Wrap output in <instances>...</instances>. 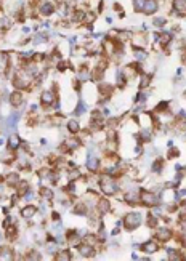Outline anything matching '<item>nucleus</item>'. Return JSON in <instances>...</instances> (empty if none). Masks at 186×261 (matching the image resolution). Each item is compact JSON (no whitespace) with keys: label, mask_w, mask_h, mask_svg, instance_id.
Segmentation results:
<instances>
[{"label":"nucleus","mask_w":186,"mask_h":261,"mask_svg":"<svg viewBox=\"0 0 186 261\" xmlns=\"http://www.w3.org/2000/svg\"><path fill=\"white\" fill-rule=\"evenodd\" d=\"M18 146H19V138L14 136V135H13V136H10V148L11 149H16Z\"/></svg>","instance_id":"a211bd4d"},{"label":"nucleus","mask_w":186,"mask_h":261,"mask_svg":"<svg viewBox=\"0 0 186 261\" xmlns=\"http://www.w3.org/2000/svg\"><path fill=\"white\" fill-rule=\"evenodd\" d=\"M159 38H161V43L165 45L167 42L170 40V34H162V35H159Z\"/></svg>","instance_id":"393cba45"},{"label":"nucleus","mask_w":186,"mask_h":261,"mask_svg":"<svg viewBox=\"0 0 186 261\" xmlns=\"http://www.w3.org/2000/svg\"><path fill=\"white\" fill-rule=\"evenodd\" d=\"M136 58H138V59H143V58H146V53H143V52H138V53H136Z\"/></svg>","instance_id":"f704fd0d"},{"label":"nucleus","mask_w":186,"mask_h":261,"mask_svg":"<svg viewBox=\"0 0 186 261\" xmlns=\"http://www.w3.org/2000/svg\"><path fill=\"white\" fill-rule=\"evenodd\" d=\"M55 101V96H53L52 91H43L42 93V103L43 104H53Z\"/></svg>","instance_id":"0eeeda50"},{"label":"nucleus","mask_w":186,"mask_h":261,"mask_svg":"<svg viewBox=\"0 0 186 261\" xmlns=\"http://www.w3.org/2000/svg\"><path fill=\"white\" fill-rule=\"evenodd\" d=\"M183 242H185V245H186V232L183 234Z\"/></svg>","instance_id":"ea45409f"},{"label":"nucleus","mask_w":186,"mask_h":261,"mask_svg":"<svg viewBox=\"0 0 186 261\" xmlns=\"http://www.w3.org/2000/svg\"><path fill=\"white\" fill-rule=\"evenodd\" d=\"M157 245L154 244V242H148V244H145V247H143V250L146 251V253H154V251H157Z\"/></svg>","instance_id":"f8f14e48"},{"label":"nucleus","mask_w":186,"mask_h":261,"mask_svg":"<svg viewBox=\"0 0 186 261\" xmlns=\"http://www.w3.org/2000/svg\"><path fill=\"white\" fill-rule=\"evenodd\" d=\"M7 183L10 186H16L18 184V175L16 173H10V175L7 176Z\"/></svg>","instance_id":"4468645a"},{"label":"nucleus","mask_w":186,"mask_h":261,"mask_svg":"<svg viewBox=\"0 0 186 261\" xmlns=\"http://www.w3.org/2000/svg\"><path fill=\"white\" fill-rule=\"evenodd\" d=\"M101 189H103V192H106L107 196H114L116 191H117V186H116V183H114L112 179L103 178L101 179Z\"/></svg>","instance_id":"f03ea898"},{"label":"nucleus","mask_w":186,"mask_h":261,"mask_svg":"<svg viewBox=\"0 0 186 261\" xmlns=\"http://www.w3.org/2000/svg\"><path fill=\"white\" fill-rule=\"evenodd\" d=\"M40 11H42V14H52L53 5L50 3V2H43V3H42V7H40Z\"/></svg>","instance_id":"9d476101"},{"label":"nucleus","mask_w":186,"mask_h":261,"mask_svg":"<svg viewBox=\"0 0 186 261\" xmlns=\"http://www.w3.org/2000/svg\"><path fill=\"white\" fill-rule=\"evenodd\" d=\"M98 207H100V212H107V210H109V202L103 199V200H100Z\"/></svg>","instance_id":"aec40b11"},{"label":"nucleus","mask_w":186,"mask_h":261,"mask_svg":"<svg viewBox=\"0 0 186 261\" xmlns=\"http://www.w3.org/2000/svg\"><path fill=\"white\" fill-rule=\"evenodd\" d=\"M170 236H172V232H170L167 227H159L157 229V232H156V237H157L159 240H162V242H165V240H169L170 239Z\"/></svg>","instance_id":"20e7f679"},{"label":"nucleus","mask_w":186,"mask_h":261,"mask_svg":"<svg viewBox=\"0 0 186 261\" xmlns=\"http://www.w3.org/2000/svg\"><path fill=\"white\" fill-rule=\"evenodd\" d=\"M32 192H26V200H32Z\"/></svg>","instance_id":"4c0bfd02"},{"label":"nucleus","mask_w":186,"mask_h":261,"mask_svg":"<svg viewBox=\"0 0 186 261\" xmlns=\"http://www.w3.org/2000/svg\"><path fill=\"white\" fill-rule=\"evenodd\" d=\"M154 24H156V26H162V24H164V19H162V18H156V19H154Z\"/></svg>","instance_id":"72a5a7b5"},{"label":"nucleus","mask_w":186,"mask_h":261,"mask_svg":"<svg viewBox=\"0 0 186 261\" xmlns=\"http://www.w3.org/2000/svg\"><path fill=\"white\" fill-rule=\"evenodd\" d=\"M58 260L64 261V260H71V255H69V251H61V253L58 255Z\"/></svg>","instance_id":"4be33fe9"},{"label":"nucleus","mask_w":186,"mask_h":261,"mask_svg":"<svg viewBox=\"0 0 186 261\" xmlns=\"http://www.w3.org/2000/svg\"><path fill=\"white\" fill-rule=\"evenodd\" d=\"M79 251H80V255H82V256H85V258L93 256V253H95V250H93L92 245H80Z\"/></svg>","instance_id":"423d86ee"},{"label":"nucleus","mask_w":186,"mask_h":261,"mask_svg":"<svg viewBox=\"0 0 186 261\" xmlns=\"http://www.w3.org/2000/svg\"><path fill=\"white\" fill-rule=\"evenodd\" d=\"M74 212L76 213H85L87 212V208H85V205H82V203H79V205H76V210H74Z\"/></svg>","instance_id":"b1692460"},{"label":"nucleus","mask_w":186,"mask_h":261,"mask_svg":"<svg viewBox=\"0 0 186 261\" xmlns=\"http://www.w3.org/2000/svg\"><path fill=\"white\" fill-rule=\"evenodd\" d=\"M169 255H170V258H172V260H180V258H181V256H180V253H178V251L170 250V248H169Z\"/></svg>","instance_id":"5701e85b"},{"label":"nucleus","mask_w":186,"mask_h":261,"mask_svg":"<svg viewBox=\"0 0 186 261\" xmlns=\"http://www.w3.org/2000/svg\"><path fill=\"white\" fill-rule=\"evenodd\" d=\"M175 8L178 11H186V0H175Z\"/></svg>","instance_id":"2eb2a0df"},{"label":"nucleus","mask_w":186,"mask_h":261,"mask_svg":"<svg viewBox=\"0 0 186 261\" xmlns=\"http://www.w3.org/2000/svg\"><path fill=\"white\" fill-rule=\"evenodd\" d=\"M10 103L13 104V106H19L21 103H23V96H21L19 91H14L13 95L10 96Z\"/></svg>","instance_id":"6e6552de"},{"label":"nucleus","mask_w":186,"mask_h":261,"mask_svg":"<svg viewBox=\"0 0 186 261\" xmlns=\"http://www.w3.org/2000/svg\"><path fill=\"white\" fill-rule=\"evenodd\" d=\"M145 7V0H135V8L136 10H143Z\"/></svg>","instance_id":"a878e982"},{"label":"nucleus","mask_w":186,"mask_h":261,"mask_svg":"<svg viewBox=\"0 0 186 261\" xmlns=\"http://www.w3.org/2000/svg\"><path fill=\"white\" fill-rule=\"evenodd\" d=\"M125 200H127V203H136L138 202V196L135 192H128L127 196H125Z\"/></svg>","instance_id":"dca6fc26"},{"label":"nucleus","mask_w":186,"mask_h":261,"mask_svg":"<svg viewBox=\"0 0 186 261\" xmlns=\"http://www.w3.org/2000/svg\"><path fill=\"white\" fill-rule=\"evenodd\" d=\"M28 77H16V80H14V87H18V88H24V87H28Z\"/></svg>","instance_id":"9b49d317"},{"label":"nucleus","mask_w":186,"mask_h":261,"mask_svg":"<svg viewBox=\"0 0 186 261\" xmlns=\"http://www.w3.org/2000/svg\"><path fill=\"white\" fill-rule=\"evenodd\" d=\"M68 128H69V131L77 133V131H79V124H77L76 120H71V122H68Z\"/></svg>","instance_id":"f3484780"},{"label":"nucleus","mask_w":186,"mask_h":261,"mask_svg":"<svg viewBox=\"0 0 186 261\" xmlns=\"http://www.w3.org/2000/svg\"><path fill=\"white\" fill-rule=\"evenodd\" d=\"M76 112H77V114H83V112H85V104H83V103H79Z\"/></svg>","instance_id":"c85d7f7f"},{"label":"nucleus","mask_w":186,"mask_h":261,"mask_svg":"<svg viewBox=\"0 0 186 261\" xmlns=\"http://www.w3.org/2000/svg\"><path fill=\"white\" fill-rule=\"evenodd\" d=\"M157 10V2H154V0H148V2H145V7H143V11L148 14L154 13V11Z\"/></svg>","instance_id":"39448f33"},{"label":"nucleus","mask_w":186,"mask_h":261,"mask_svg":"<svg viewBox=\"0 0 186 261\" xmlns=\"http://www.w3.org/2000/svg\"><path fill=\"white\" fill-rule=\"evenodd\" d=\"M169 154H170V157H176V155H178V151H176V149H172Z\"/></svg>","instance_id":"c9c22d12"},{"label":"nucleus","mask_w":186,"mask_h":261,"mask_svg":"<svg viewBox=\"0 0 186 261\" xmlns=\"http://www.w3.org/2000/svg\"><path fill=\"white\" fill-rule=\"evenodd\" d=\"M42 196H43L45 199H52V191H50V189H42Z\"/></svg>","instance_id":"cd10ccee"},{"label":"nucleus","mask_w":186,"mask_h":261,"mask_svg":"<svg viewBox=\"0 0 186 261\" xmlns=\"http://www.w3.org/2000/svg\"><path fill=\"white\" fill-rule=\"evenodd\" d=\"M100 90H101V93H103V95H109V93H111V87H109V85H101Z\"/></svg>","instance_id":"bb28decb"},{"label":"nucleus","mask_w":186,"mask_h":261,"mask_svg":"<svg viewBox=\"0 0 186 261\" xmlns=\"http://www.w3.org/2000/svg\"><path fill=\"white\" fill-rule=\"evenodd\" d=\"M87 167H88V170L95 172V170L98 168V159H96V157H93V155H90L88 160H87Z\"/></svg>","instance_id":"1a4fd4ad"},{"label":"nucleus","mask_w":186,"mask_h":261,"mask_svg":"<svg viewBox=\"0 0 186 261\" xmlns=\"http://www.w3.org/2000/svg\"><path fill=\"white\" fill-rule=\"evenodd\" d=\"M141 200L145 205H149V207H154L156 203H157V197L154 196V194L151 192H143L141 194Z\"/></svg>","instance_id":"7ed1b4c3"},{"label":"nucleus","mask_w":186,"mask_h":261,"mask_svg":"<svg viewBox=\"0 0 186 261\" xmlns=\"http://www.w3.org/2000/svg\"><path fill=\"white\" fill-rule=\"evenodd\" d=\"M148 224H149V226H151V227H152V226H156V221H154V218H152V216H149V221H148Z\"/></svg>","instance_id":"e433bc0d"},{"label":"nucleus","mask_w":186,"mask_h":261,"mask_svg":"<svg viewBox=\"0 0 186 261\" xmlns=\"http://www.w3.org/2000/svg\"><path fill=\"white\" fill-rule=\"evenodd\" d=\"M141 138L148 141L149 138H151V133H149V130H143V131H141Z\"/></svg>","instance_id":"c756f323"},{"label":"nucleus","mask_w":186,"mask_h":261,"mask_svg":"<svg viewBox=\"0 0 186 261\" xmlns=\"http://www.w3.org/2000/svg\"><path fill=\"white\" fill-rule=\"evenodd\" d=\"M34 42H35V43H40V42H45V35H37Z\"/></svg>","instance_id":"473e14b6"},{"label":"nucleus","mask_w":186,"mask_h":261,"mask_svg":"<svg viewBox=\"0 0 186 261\" xmlns=\"http://www.w3.org/2000/svg\"><path fill=\"white\" fill-rule=\"evenodd\" d=\"M82 19H83V13L82 11H77L76 16H74V21H82Z\"/></svg>","instance_id":"7c9ffc66"},{"label":"nucleus","mask_w":186,"mask_h":261,"mask_svg":"<svg viewBox=\"0 0 186 261\" xmlns=\"http://www.w3.org/2000/svg\"><path fill=\"white\" fill-rule=\"evenodd\" d=\"M34 213H35V207L29 205V207H26V208L23 210V212H21V215H23L24 218H31L32 215H34Z\"/></svg>","instance_id":"ddd939ff"},{"label":"nucleus","mask_w":186,"mask_h":261,"mask_svg":"<svg viewBox=\"0 0 186 261\" xmlns=\"http://www.w3.org/2000/svg\"><path fill=\"white\" fill-rule=\"evenodd\" d=\"M161 167H162V162H156L152 170H154V172H161Z\"/></svg>","instance_id":"2f4dec72"},{"label":"nucleus","mask_w":186,"mask_h":261,"mask_svg":"<svg viewBox=\"0 0 186 261\" xmlns=\"http://www.w3.org/2000/svg\"><path fill=\"white\" fill-rule=\"evenodd\" d=\"M68 240L72 245H79V236H77V234H71V236L68 237Z\"/></svg>","instance_id":"412c9836"},{"label":"nucleus","mask_w":186,"mask_h":261,"mask_svg":"<svg viewBox=\"0 0 186 261\" xmlns=\"http://www.w3.org/2000/svg\"><path fill=\"white\" fill-rule=\"evenodd\" d=\"M140 224H141V215H140V213H130V215L125 216V227H127L128 231L136 229Z\"/></svg>","instance_id":"f257e3e1"},{"label":"nucleus","mask_w":186,"mask_h":261,"mask_svg":"<svg viewBox=\"0 0 186 261\" xmlns=\"http://www.w3.org/2000/svg\"><path fill=\"white\" fill-rule=\"evenodd\" d=\"M149 83V80L148 79H145V80H141V87H145V85H148Z\"/></svg>","instance_id":"58836bf2"},{"label":"nucleus","mask_w":186,"mask_h":261,"mask_svg":"<svg viewBox=\"0 0 186 261\" xmlns=\"http://www.w3.org/2000/svg\"><path fill=\"white\" fill-rule=\"evenodd\" d=\"M0 258H2V260H11V258H13V253L5 248V250L0 251Z\"/></svg>","instance_id":"6ab92c4d"}]
</instances>
